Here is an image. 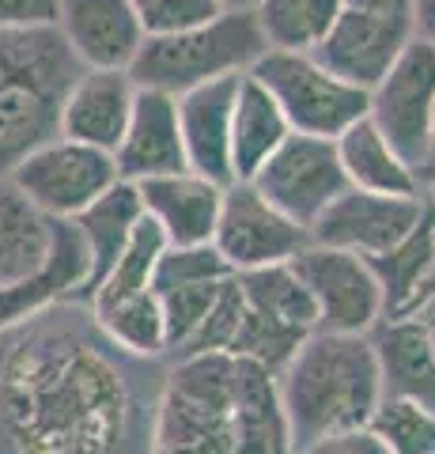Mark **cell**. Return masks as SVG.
<instances>
[{"label": "cell", "mask_w": 435, "mask_h": 454, "mask_svg": "<svg viewBox=\"0 0 435 454\" xmlns=\"http://www.w3.org/2000/svg\"><path fill=\"white\" fill-rule=\"evenodd\" d=\"M424 307H435V247H431V265H428V277L420 284V300H416V310Z\"/></svg>", "instance_id": "obj_40"}, {"label": "cell", "mask_w": 435, "mask_h": 454, "mask_svg": "<svg viewBox=\"0 0 435 454\" xmlns=\"http://www.w3.org/2000/svg\"><path fill=\"white\" fill-rule=\"evenodd\" d=\"M91 284V258L73 220H50V250L31 277L0 288V330L27 322L50 307L83 303Z\"/></svg>", "instance_id": "obj_14"}, {"label": "cell", "mask_w": 435, "mask_h": 454, "mask_svg": "<svg viewBox=\"0 0 435 454\" xmlns=\"http://www.w3.org/2000/svg\"><path fill=\"white\" fill-rule=\"evenodd\" d=\"M83 303L0 330V454H151L163 375Z\"/></svg>", "instance_id": "obj_1"}, {"label": "cell", "mask_w": 435, "mask_h": 454, "mask_svg": "<svg viewBox=\"0 0 435 454\" xmlns=\"http://www.w3.org/2000/svg\"><path fill=\"white\" fill-rule=\"evenodd\" d=\"M91 310V307H88ZM95 325L114 340L121 352H129L136 360H163L167 356V330H163V307L156 292L133 295V300L95 307L91 310Z\"/></svg>", "instance_id": "obj_28"}, {"label": "cell", "mask_w": 435, "mask_h": 454, "mask_svg": "<svg viewBox=\"0 0 435 454\" xmlns=\"http://www.w3.org/2000/svg\"><path fill=\"white\" fill-rule=\"evenodd\" d=\"M238 322H243V292H238V280L231 277L228 284H223V292L213 303V310H208V318L201 322L198 337L190 340V348L182 352V356H205V352H223V356H228L231 340L238 333Z\"/></svg>", "instance_id": "obj_34"}, {"label": "cell", "mask_w": 435, "mask_h": 454, "mask_svg": "<svg viewBox=\"0 0 435 454\" xmlns=\"http://www.w3.org/2000/svg\"><path fill=\"white\" fill-rule=\"evenodd\" d=\"M288 137H291L288 118L273 103V95L246 73L238 80V95L231 110V178L250 182Z\"/></svg>", "instance_id": "obj_21"}, {"label": "cell", "mask_w": 435, "mask_h": 454, "mask_svg": "<svg viewBox=\"0 0 435 454\" xmlns=\"http://www.w3.org/2000/svg\"><path fill=\"white\" fill-rule=\"evenodd\" d=\"M416 178H420V190H424V186H431V182H435V118H431L428 155H424V163H420V170H416Z\"/></svg>", "instance_id": "obj_39"}, {"label": "cell", "mask_w": 435, "mask_h": 454, "mask_svg": "<svg viewBox=\"0 0 435 454\" xmlns=\"http://www.w3.org/2000/svg\"><path fill=\"white\" fill-rule=\"evenodd\" d=\"M223 190L193 170H178V175L136 182L140 208L163 231L167 247H205L216 235Z\"/></svg>", "instance_id": "obj_17"}, {"label": "cell", "mask_w": 435, "mask_h": 454, "mask_svg": "<svg viewBox=\"0 0 435 454\" xmlns=\"http://www.w3.org/2000/svg\"><path fill=\"white\" fill-rule=\"evenodd\" d=\"M213 247L231 273H254L269 265H291L311 247V231L273 208L250 182H231L223 190Z\"/></svg>", "instance_id": "obj_9"}, {"label": "cell", "mask_w": 435, "mask_h": 454, "mask_svg": "<svg viewBox=\"0 0 435 454\" xmlns=\"http://www.w3.org/2000/svg\"><path fill=\"white\" fill-rule=\"evenodd\" d=\"M235 280H238V292H243V303L250 310H258L261 318H269V322L284 325L291 333H303V337L318 333V307L291 265L235 273Z\"/></svg>", "instance_id": "obj_25"}, {"label": "cell", "mask_w": 435, "mask_h": 454, "mask_svg": "<svg viewBox=\"0 0 435 454\" xmlns=\"http://www.w3.org/2000/svg\"><path fill=\"white\" fill-rule=\"evenodd\" d=\"M431 247H435V212H428V220L405 243L368 262L378 288H383V318L416 315L420 284H424L428 265H431Z\"/></svg>", "instance_id": "obj_26"}, {"label": "cell", "mask_w": 435, "mask_h": 454, "mask_svg": "<svg viewBox=\"0 0 435 454\" xmlns=\"http://www.w3.org/2000/svg\"><path fill=\"white\" fill-rule=\"evenodd\" d=\"M428 197H390V193H363L348 186L337 201L311 223V243L345 250L356 258H378V254L394 250L405 243L420 223L428 220Z\"/></svg>", "instance_id": "obj_11"}, {"label": "cell", "mask_w": 435, "mask_h": 454, "mask_svg": "<svg viewBox=\"0 0 435 454\" xmlns=\"http://www.w3.org/2000/svg\"><path fill=\"white\" fill-rule=\"evenodd\" d=\"M58 23V0H0V35L42 31Z\"/></svg>", "instance_id": "obj_35"}, {"label": "cell", "mask_w": 435, "mask_h": 454, "mask_svg": "<svg viewBox=\"0 0 435 454\" xmlns=\"http://www.w3.org/2000/svg\"><path fill=\"white\" fill-rule=\"evenodd\" d=\"M12 186L31 201L46 220L83 216L106 190H114L121 175L110 152L53 137L12 170Z\"/></svg>", "instance_id": "obj_7"}, {"label": "cell", "mask_w": 435, "mask_h": 454, "mask_svg": "<svg viewBox=\"0 0 435 454\" xmlns=\"http://www.w3.org/2000/svg\"><path fill=\"white\" fill-rule=\"evenodd\" d=\"M148 38L178 35L220 16V0H129Z\"/></svg>", "instance_id": "obj_33"}, {"label": "cell", "mask_w": 435, "mask_h": 454, "mask_svg": "<svg viewBox=\"0 0 435 454\" xmlns=\"http://www.w3.org/2000/svg\"><path fill=\"white\" fill-rule=\"evenodd\" d=\"M144 216V208H140V193L133 182H118L114 190H106L99 201H95L83 216H76V231L83 239V247H88V258H91V284H88V295L95 292V284H99L114 262L121 258L125 243H129L133 227L140 223ZM88 295H83V303H88Z\"/></svg>", "instance_id": "obj_23"}, {"label": "cell", "mask_w": 435, "mask_h": 454, "mask_svg": "<svg viewBox=\"0 0 435 454\" xmlns=\"http://www.w3.org/2000/svg\"><path fill=\"white\" fill-rule=\"evenodd\" d=\"M163 250H167L163 231L148 216H140L129 243L121 250V258L114 262V269H110L99 284H95V292L88 295L83 307L95 310V307H110V303H121V300H133V295L151 292V277H156Z\"/></svg>", "instance_id": "obj_29"}, {"label": "cell", "mask_w": 435, "mask_h": 454, "mask_svg": "<svg viewBox=\"0 0 435 454\" xmlns=\"http://www.w3.org/2000/svg\"><path fill=\"white\" fill-rule=\"evenodd\" d=\"M250 76L273 95L291 133L337 140L348 125L368 118V91L337 80L326 65L315 61V53L265 50Z\"/></svg>", "instance_id": "obj_6"}, {"label": "cell", "mask_w": 435, "mask_h": 454, "mask_svg": "<svg viewBox=\"0 0 435 454\" xmlns=\"http://www.w3.org/2000/svg\"><path fill=\"white\" fill-rule=\"evenodd\" d=\"M291 450L337 432L368 428L383 402V375L368 337L315 333L276 375Z\"/></svg>", "instance_id": "obj_3"}, {"label": "cell", "mask_w": 435, "mask_h": 454, "mask_svg": "<svg viewBox=\"0 0 435 454\" xmlns=\"http://www.w3.org/2000/svg\"><path fill=\"white\" fill-rule=\"evenodd\" d=\"M228 277H235V273L216 254L213 243H205V247H167L159 265H156V277H151V292L163 295L171 288L213 284V280H228Z\"/></svg>", "instance_id": "obj_32"}, {"label": "cell", "mask_w": 435, "mask_h": 454, "mask_svg": "<svg viewBox=\"0 0 435 454\" xmlns=\"http://www.w3.org/2000/svg\"><path fill=\"white\" fill-rule=\"evenodd\" d=\"M269 50L254 12H220L216 20L201 27L163 38H144L129 76L136 88L186 95L193 88L231 76H246Z\"/></svg>", "instance_id": "obj_5"}, {"label": "cell", "mask_w": 435, "mask_h": 454, "mask_svg": "<svg viewBox=\"0 0 435 454\" xmlns=\"http://www.w3.org/2000/svg\"><path fill=\"white\" fill-rule=\"evenodd\" d=\"M413 42L409 16H378V12L345 8L333 20L330 35L311 50L318 65H326L337 80L371 91L390 73V65Z\"/></svg>", "instance_id": "obj_13"}, {"label": "cell", "mask_w": 435, "mask_h": 454, "mask_svg": "<svg viewBox=\"0 0 435 454\" xmlns=\"http://www.w3.org/2000/svg\"><path fill=\"white\" fill-rule=\"evenodd\" d=\"M80 73L58 27L0 35V178L61 137V103Z\"/></svg>", "instance_id": "obj_4"}, {"label": "cell", "mask_w": 435, "mask_h": 454, "mask_svg": "<svg viewBox=\"0 0 435 454\" xmlns=\"http://www.w3.org/2000/svg\"><path fill=\"white\" fill-rule=\"evenodd\" d=\"M368 428L390 454H435V413L405 397H383Z\"/></svg>", "instance_id": "obj_30"}, {"label": "cell", "mask_w": 435, "mask_h": 454, "mask_svg": "<svg viewBox=\"0 0 435 454\" xmlns=\"http://www.w3.org/2000/svg\"><path fill=\"white\" fill-rule=\"evenodd\" d=\"M151 454H296L276 379L223 352L175 360L159 387Z\"/></svg>", "instance_id": "obj_2"}, {"label": "cell", "mask_w": 435, "mask_h": 454, "mask_svg": "<svg viewBox=\"0 0 435 454\" xmlns=\"http://www.w3.org/2000/svg\"><path fill=\"white\" fill-rule=\"evenodd\" d=\"M345 8L378 12V16H409L413 20V0H345Z\"/></svg>", "instance_id": "obj_38"}, {"label": "cell", "mask_w": 435, "mask_h": 454, "mask_svg": "<svg viewBox=\"0 0 435 454\" xmlns=\"http://www.w3.org/2000/svg\"><path fill=\"white\" fill-rule=\"evenodd\" d=\"M296 454H390V450L383 447V439H378L371 428H353V432L315 439V443L299 447Z\"/></svg>", "instance_id": "obj_36"}, {"label": "cell", "mask_w": 435, "mask_h": 454, "mask_svg": "<svg viewBox=\"0 0 435 454\" xmlns=\"http://www.w3.org/2000/svg\"><path fill=\"white\" fill-rule=\"evenodd\" d=\"M368 118L413 170L428 155L435 118V46L413 38L390 73L368 91Z\"/></svg>", "instance_id": "obj_8"}, {"label": "cell", "mask_w": 435, "mask_h": 454, "mask_svg": "<svg viewBox=\"0 0 435 454\" xmlns=\"http://www.w3.org/2000/svg\"><path fill=\"white\" fill-rule=\"evenodd\" d=\"M250 186L288 220L311 231V223L348 190V178L341 170V160H337L333 140L291 133L250 178Z\"/></svg>", "instance_id": "obj_10"}, {"label": "cell", "mask_w": 435, "mask_h": 454, "mask_svg": "<svg viewBox=\"0 0 435 454\" xmlns=\"http://www.w3.org/2000/svg\"><path fill=\"white\" fill-rule=\"evenodd\" d=\"M50 220L27 197L0 178V288H12L46 262Z\"/></svg>", "instance_id": "obj_24"}, {"label": "cell", "mask_w": 435, "mask_h": 454, "mask_svg": "<svg viewBox=\"0 0 435 454\" xmlns=\"http://www.w3.org/2000/svg\"><path fill=\"white\" fill-rule=\"evenodd\" d=\"M416 318L424 322V330H428V340H431V348H435V307H424V310H416Z\"/></svg>", "instance_id": "obj_41"}, {"label": "cell", "mask_w": 435, "mask_h": 454, "mask_svg": "<svg viewBox=\"0 0 435 454\" xmlns=\"http://www.w3.org/2000/svg\"><path fill=\"white\" fill-rule=\"evenodd\" d=\"M424 197H428V205H431V212H435V182H431V186H424Z\"/></svg>", "instance_id": "obj_43"}, {"label": "cell", "mask_w": 435, "mask_h": 454, "mask_svg": "<svg viewBox=\"0 0 435 454\" xmlns=\"http://www.w3.org/2000/svg\"><path fill=\"white\" fill-rule=\"evenodd\" d=\"M291 269L299 273L318 307L322 333L368 337L383 322V288H378L368 258L311 243L291 262Z\"/></svg>", "instance_id": "obj_12"}, {"label": "cell", "mask_w": 435, "mask_h": 454, "mask_svg": "<svg viewBox=\"0 0 435 454\" xmlns=\"http://www.w3.org/2000/svg\"><path fill=\"white\" fill-rule=\"evenodd\" d=\"M133 103L136 83L129 73L83 68L61 103V137L114 155L129 125Z\"/></svg>", "instance_id": "obj_18"}, {"label": "cell", "mask_w": 435, "mask_h": 454, "mask_svg": "<svg viewBox=\"0 0 435 454\" xmlns=\"http://www.w3.org/2000/svg\"><path fill=\"white\" fill-rule=\"evenodd\" d=\"M121 182H148L163 175H178L186 167V148H182L178 125V98L163 91L136 88V103L125 125V137L114 152Z\"/></svg>", "instance_id": "obj_16"}, {"label": "cell", "mask_w": 435, "mask_h": 454, "mask_svg": "<svg viewBox=\"0 0 435 454\" xmlns=\"http://www.w3.org/2000/svg\"><path fill=\"white\" fill-rule=\"evenodd\" d=\"M413 38L435 46V0H413Z\"/></svg>", "instance_id": "obj_37"}, {"label": "cell", "mask_w": 435, "mask_h": 454, "mask_svg": "<svg viewBox=\"0 0 435 454\" xmlns=\"http://www.w3.org/2000/svg\"><path fill=\"white\" fill-rule=\"evenodd\" d=\"M231 280V277H228ZM228 280H213V284H190V288H171L159 295L163 307V330H167V356H182L190 348V340L198 337L201 322L208 318V310L220 300L223 284Z\"/></svg>", "instance_id": "obj_31"}, {"label": "cell", "mask_w": 435, "mask_h": 454, "mask_svg": "<svg viewBox=\"0 0 435 454\" xmlns=\"http://www.w3.org/2000/svg\"><path fill=\"white\" fill-rule=\"evenodd\" d=\"M337 145V160L353 190L363 193H390V197H409V193H424L420 190L416 170L394 152V145L371 125V118H360L356 125L333 140Z\"/></svg>", "instance_id": "obj_22"}, {"label": "cell", "mask_w": 435, "mask_h": 454, "mask_svg": "<svg viewBox=\"0 0 435 454\" xmlns=\"http://www.w3.org/2000/svg\"><path fill=\"white\" fill-rule=\"evenodd\" d=\"M53 27L80 68H106V73H129L148 38L129 0H58Z\"/></svg>", "instance_id": "obj_15"}, {"label": "cell", "mask_w": 435, "mask_h": 454, "mask_svg": "<svg viewBox=\"0 0 435 454\" xmlns=\"http://www.w3.org/2000/svg\"><path fill=\"white\" fill-rule=\"evenodd\" d=\"M258 0H220L223 12H254Z\"/></svg>", "instance_id": "obj_42"}, {"label": "cell", "mask_w": 435, "mask_h": 454, "mask_svg": "<svg viewBox=\"0 0 435 454\" xmlns=\"http://www.w3.org/2000/svg\"><path fill=\"white\" fill-rule=\"evenodd\" d=\"M238 80H216L205 88L178 95V125L186 167L216 186H231V110L238 95Z\"/></svg>", "instance_id": "obj_19"}, {"label": "cell", "mask_w": 435, "mask_h": 454, "mask_svg": "<svg viewBox=\"0 0 435 454\" xmlns=\"http://www.w3.org/2000/svg\"><path fill=\"white\" fill-rule=\"evenodd\" d=\"M378 375H383V397H405L435 413V348L428 340L424 322L409 318H383L368 333Z\"/></svg>", "instance_id": "obj_20"}, {"label": "cell", "mask_w": 435, "mask_h": 454, "mask_svg": "<svg viewBox=\"0 0 435 454\" xmlns=\"http://www.w3.org/2000/svg\"><path fill=\"white\" fill-rule=\"evenodd\" d=\"M345 12V0H258L254 16L269 50L311 53L330 35L333 20Z\"/></svg>", "instance_id": "obj_27"}]
</instances>
